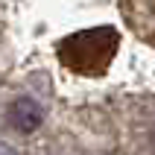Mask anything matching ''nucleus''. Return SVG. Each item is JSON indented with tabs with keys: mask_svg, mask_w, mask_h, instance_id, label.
<instances>
[{
	"mask_svg": "<svg viewBox=\"0 0 155 155\" xmlns=\"http://www.w3.org/2000/svg\"><path fill=\"white\" fill-rule=\"evenodd\" d=\"M100 12H117L155 35V0H0V29H26L32 35L56 32V47L70 35L94 26H120L100 21ZM123 29V26H120Z\"/></svg>",
	"mask_w": 155,
	"mask_h": 155,
	"instance_id": "nucleus-1",
	"label": "nucleus"
},
{
	"mask_svg": "<svg viewBox=\"0 0 155 155\" xmlns=\"http://www.w3.org/2000/svg\"><path fill=\"white\" fill-rule=\"evenodd\" d=\"M9 117H12V123L18 126V132H24V135H29V132H35L38 126H41V108H38L29 97L18 100V103L12 105Z\"/></svg>",
	"mask_w": 155,
	"mask_h": 155,
	"instance_id": "nucleus-2",
	"label": "nucleus"
}]
</instances>
